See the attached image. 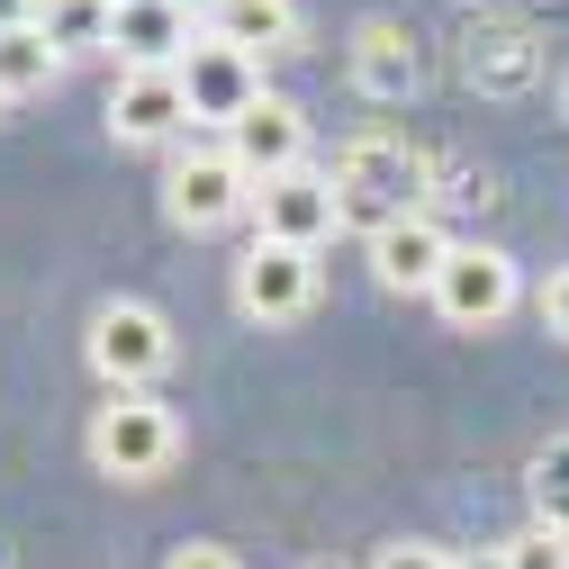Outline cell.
<instances>
[{
	"label": "cell",
	"instance_id": "7c38bea8",
	"mask_svg": "<svg viewBox=\"0 0 569 569\" xmlns=\"http://www.w3.org/2000/svg\"><path fill=\"white\" fill-rule=\"evenodd\" d=\"M181 127H190L181 73H118V91H109V136L118 146H172Z\"/></svg>",
	"mask_w": 569,
	"mask_h": 569
},
{
	"label": "cell",
	"instance_id": "277c9868",
	"mask_svg": "<svg viewBox=\"0 0 569 569\" xmlns=\"http://www.w3.org/2000/svg\"><path fill=\"white\" fill-rule=\"evenodd\" d=\"M82 352H91V371H100L109 389H154V371L172 362V326H163L146 299H109V308L91 317Z\"/></svg>",
	"mask_w": 569,
	"mask_h": 569
},
{
	"label": "cell",
	"instance_id": "cb8c5ba5",
	"mask_svg": "<svg viewBox=\"0 0 569 569\" xmlns=\"http://www.w3.org/2000/svg\"><path fill=\"white\" fill-rule=\"evenodd\" d=\"M172 10H190V19H208V10H218V0H172Z\"/></svg>",
	"mask_w": 569,
	"mask_h": 569
},
{
	"label": "cell",
	"instance_id": "4316f807",
	"mask_svg": "<svg viewBox=\"0 0 569 569\" xmlns=\"http://www.w3.org/2000/svg\"><path fill=\"white\" fill-rule=\"evenodd\" d=\"M109 10H118V0H109Z\"/></svg>",
	"mask_w": 569,
	"mask_h": 569
},
{
	"label": "cell",
	"instance_id": "d6986e66",
	"mask_svg": "<svg viewBox=\"0 0 569 569\" xmlns=\"http://www.w3.org/2000/svg\"><path fill=\"white\" fill-rule=\"evenodd\" d=\"M371 569H461V560H452L443 542H380Z\"/></svg>",
	"mask_w": 569,
	"mask_h": 569
},
{
	"label": "cell",
	"instance_id": "5b68a950",
	"mask_svg": "<svg viewBox=\"0 0 569 569\" xmlns=\"http://www.w3.org/2000/svg\"><path fill=\"white\" fill-rule=\"evenodd\" d=\"M236 308L253 326H299L317 308V253L308 244H280V236H253L244 262H236Z\"/></svg>",
	"mask_w": 569,
	"mask_h": 569
},
{
	"label": "cell",
	"instance_id": "3957f363",
	"mask_svg": "<svg viewBox=\"0 0 569 569\" xmlns=\"http://www.w3.org/2000/svg\"><path fill=\"white\" fill-rule=\"evenodd\" d=\"M163 208L181 236H218V227L253 218V172L236 163V146H190L163 181Z\"/></svg>",
	"mask_w": 569,
	"mask_h": 569
},
{
	"label": "cell",
	"instance_id": "ffe728a7",
	"mask_svg": "<svg viewBox=\"0 0 569 569\" xmlns=\"http://www.w3.org/2000/svg\"><path fill=\"white\" fill-rule=\"evenodd\" d=\"M533 308H542V335H551V343H569V262L542 280V299H533Z\"/></svg>",
	"mask_w": 569,
	"mask_h": 569
},
{
	"label": "cell",
	"instance_id": "6da1fadb",
	"mask_svg": "<svg viewBox=\"0 0 569 569\" xmlns=\"http://www.w3.org/2000/svg\"><path fill=\"white\" fill-rule=\"evenodd\" d=\"M425 181H435V163H425L407 136H352V146H343V163H335L343 227L380 236L389 218H425Z\"/></svg>",
	"mask_w": 569,
	"mask_h": 569
},
{
	"label": "cell",
	"instance_id": "603a6c76",
	"mask_svg": "<svg viewBox=\"0 0 569 569\" xmlns=\"http://www.w3.org/2000/svg\"><path fill=\"white\" fill-rule=\"evenodd\" d=\"M461 569H507V551H479V560H461Z\"/></svg>",
	"mask_w": 569,
	"mask_h": 569
},
{
	"label": "cell",
	"instance_id": "83f0119b",
	"mask_svg": "<svg viewBox=\"0 0 569 569\" xmlns=\"http://www.w3.org/2000/svg\"><path fill=\"white\" fill-rule=\"evenodd\" d=\"M0 109H10V100H0Z\"/></svg>",
	"mask_w": 569,
	"mask_h": 569
},
{
	"label": "cell",
	"instance_id": "52a82bcc",
	"mask_svg": "<svg viewBox=\"0 0 569 569\" xmlns=\"http://www.w3.org/2000/svg\"><path fill=\"white\" fill-rule=\"evenodd\" d=\"M516 262L497 253V244H452V262H443V280H435V308H443V326H461V335H479V326H497L516 308Z\"/></svg>",
	"mask_w": 569,
	"mask_h": 569
},
{
	"label": "cell",
	"instance_id": "ac0fdd59",
	"mask_svg": "<svg viewBox=\"0 0 569 569\" xmlns=\"http://www.w3.org/2000/svg\"><path fill=\"white\" fill-rule=\"evenodd\" d=\"M507 569H569V533H560V525L516 533V542H507Z\"/></svg>",
	"mask_w": 569,
	"mask_h": 569
},
{
	"label": "cell",
	"instance_id": "d4e9b609",
	"mask_svg": "<svg viewBox=\"0 0 569 569\" xmlns=\"http://www.w3.org/2000/svg\"><path fill=\"white\" fill-rule=\"evenodd\" d=\"M560 109H569V73H560Z\"/></svg>",
	"mask_w": 569,
	"mask_h": 569
},
{
	"label": "cell",
	"instance_id": "5bb4252c",
	"mask_svg": "<svg viewBox=\"0 0 569 569\" xmlns=\"http://www.w3.org/2000/svg\"><path fill=\"white\" fill-rule=\"evenodd\" d=\"M218 46H236V54H290L299 46V0H218V10L199 19Z\"/></svg>",
	"mask_w": 569,
	"mask_h": 569
},
{
	"label": "cell",
	"instance_id": "484cf974",
	"mask_svg": "<svg viewBox=\"0 0 569 569\" xmlns=\"http://www.w3.org/2000/svg\"><path fill=\"white\" fill-rule=\"evenodd\" d=\"M0 569H10V551H0Z\"/></svg>",
	"mask_w": 569,
	"mask_h": 569
},
{
	"label": "cell",
	"instance_id": "8fae6325",
	"mask_svg": "<svg viewBox=\"0 0 569 569\" xmlns=\"http://www.w3.org/2000/svg\"><path fill=\"white\" fill-rule=\"evenodd\" d=\"M443 262H452V244H443L435 218H389V227L371 236V280L398 290V299H435Z\"/></svg>",
	"mask_w": 569,
	"mask_h": 569
},
{
	"label": "cell",
	"instance_id": "ba28073f",
	"mask_svg": "<svg viewBox=\"0 0 569 569\" xmlns=\"http://www.w3.org/2000/svg\"><path fill=\"white\" fill-rule=\"evenodd\" d=\"M199 46V19L172 10V0H118V19H109V54H118V73H181Z\"/></svg>",
	"mask_w": 569,
	"mask_h": 569
},
{
	"label": "cell",
	"instance_id": "7a4b0ae2",
	"mask_svg": "<svg viewBox=\"0 0 569 569\" xmlns=\"http://www.w3.org/2000/svg\"><path fill=\"white\" fill-rule=\"evenodd\" d=\"M91 461H100L118 488L163 479V470L181 461V425H172V407H163L154 389H109L100 416H91Z\"/></svg>",
	"mask_w": 569,
	"mask_h": 569
},
{
	"label": "cell",
	"instance_id": "4fadbf2b",
	"mask_svg": "<svg viewBox=\"0 0 569 569\" xmlns=\"http://www.w3.org/2000/svg\"><path fill=\"white\" fill-rule=\"evenodd\" d=\"M352 82L371 100H407L425 82V54H416L407 19H362V37H352Z\"/></svg>",
	"mask_w": 569,
	"mask_h": 569
},
{
	"label": "cell",
	"instance_id": "44dd1931",
	"mask_svg": "<svg viewBox=\"0 0 569 569\" xmlns=\"http://www.w3.org/2000/svg\"><path fill=\"white\" fill-rule=\"evenodd\" d=\"M163 569H244V560H236L227 542H172V551H163Z\"/></svg>",
	"mask_w": 569,
	"mask_h": 569
},
{
	"label": "cell",
	"instance_id": "2e32d148",
	"mask_svg": "<svg viewBox=\"0 0 569 569\" xmlns=\"http://www.w3.org/2000/svg\"><path fill=\"white\" fill-rule=\"evenodd\" d=\"M37 19H46V37L63 46V63H73V54H109V19H118V10H109V0H46Z\"/></svg>",
	"mask_w": 569,
	"mask_h": 569
},
{
	"label": "cell",
	"instance_id": "9a60e30c",
	"mask_svg": "<svg viewBox=\"0 0 569 569\" xmlns=\"http://www.w3.org/2000/svg\"><path fill=\"white\" fill-rule=\"evenodd\" d=\"M63 82V46L46 37V19L0 28V100H46Z\"/></svg>",
	"mask_w": 569,
	"mask_h": 569
},
{
	"label": "cell",
	"instance_id": "9c48e42d",
	"mask_svg": "<svg viewBox=\"0 0 569 569\" xmlns=\"http://www.w3.org/2000/svg\"><path fill=\"white\" fill-rule=\"evenodd\" d=\"M181 91H190V118L236 127V118L262 100V73H253V54H236V46H218V37L199 28V46H190V63H181Z\"/></svg>",
	"mask_w": 569,
	"mask_h": 569
},
{
	"label": "cell",
	"instance_id": "7402d4cb",
	"mask_svg": "<svg viewBox=\"0 0 569 569\" xmlns=\"http://www.w3.org/2000/svg\"><path fill=\"white\" fill-rule=\"evenodd\" d=\"M37 10H46V0H0V28H28Z\"/></svg>",
	"mask_w": 569,
	"mask_h": 569
},
{
	"label": "cell",
	"instance_id": "e0dca14e",
	"mask_svg": "<svg viewBox=\"0 0 569 569\" xmlns=\"http://www.w3.org/2000/svg\"><path fill=\"white\" fill-rule=\"evenodd\" d=\"M470 82H488V91H516V82H533V54H525V37H516V28L470 37Z\"/></svg>",
	"mask_w": 569,
	"mask_h": 569
},
{
	"label": "cell",
	"instance_id": "8992f818",
	"mask_svg": "<svg viewBox=\"0 0 569 569\" xmlns=\"http://www.w3.org/2000/svg\"><path fill=\"white\" fill-rule=\"evenodd\" d=\"M253 227H262V236H280V244H308V253H317V244L343 227L335 172L299 163V172H271V181H253Z\"/></svg>",
	"mask_w": 569,
	"mask_h": 569
},
{
	"label": "cell",
	"instance_id": "30bf717a",
	"mask_svg": "<svg viewBox=\"0 0 569 569\" xmlns=\"http://www.w3.org/2000/svg\"><path fill=\"white\" fill-rule=\"evenodd\" d=\"M227 146H236V163H244L253 181L299 172V163H308V109H299V100H280V91H262V100L227 127Z\"/></svg>",
	"mask_w": 569,
	"mask_h": 569
}]
</instances>
